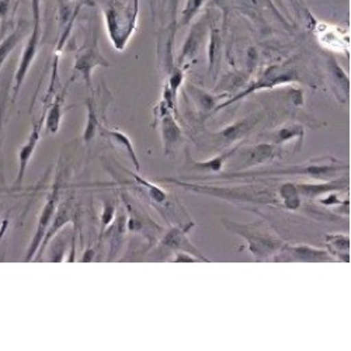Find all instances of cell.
I'll return each mask as SVG.
<instances>
[{"label": "cell", "instance_id": "obj_11", "mask_svg": "<svg viewBox=\"0 0 351 351\" xmlns=\"http://www.w3.org/2000/svg\"><path fill=\"white\" fill-rule=\"evenodd\" d=\"M210 17L208 14H206L204 17H201L198 21H195L191 25V30L182 47V51L179 53L178 58V68L183 69L184 65H187L189 62H191L193 60H195L198 52L201 51V47L207 38V34L210 33Z\"/></svg>", "mask_w": 351, "mask_h": 351}, {"label": "cell", "instance_id": "obj_34", "mask_svg": "<svg viewBox=\"0 0 351 351\" xmlns=\"http://www.w3.org/2000/svg\"><path fill=\"white\" fill-rule=\"evenodd\" d=\"M176 254V258H174V261L176 263H194V261H198L194 256H191L190 253H184V252H178V253H174Z\"/></svg>", "mask_w": 351, "mask_h": 351}, {"label": "cell", "instance_id": "obj_10", "mask_svg": "<svg viewBox=\"0 0 351 351\" xmlns=\"http://www.w3.org/2000/svg\"><path fill=\"white\" fill-rule=\"evenodd\" d=\"M124 206L127 214V230L131 233H145V238H148L149 245H154L156 239H159L163 229L158 226L148 215L142 210H139L134 201L128 195H123Z\"/></svg>", "mask_w": 351, "mask_h": 351}, {"label": "cell", "instance_id": "obj_21", "mask_svg": "<svg viewBox=\"0 0 351 351\" xmlns=\"http://www.w3.org/2000/svg\"><path fill=\"white\" fill-rule=\"evenodd\" d=\"M99 135L103 136V138H107L111 143H114L115 146H119L120 149H123L128 155L131 162L134 163L135 170L136 171L141 170V163H139L138 155L135 152V146L132 145L131 139L124 132H121L119 130H114V128H108V127L101 124L100 128H99Z\"/></svg>", "mask_w": 351, "mask_h": 351}, {"label": "cell", "instance_id": "obj_14", "mask_svg": "<svg viewBox=\"0 0 351 351\" xmlns=\"http://www.w3.org/2000/svg\"><path fill=\"white\" fill-rule=\"evenodd\" d=\"M276 261H300V263H325L330 261L329 252L309 245H284L282 249L274 256Z\"/></svg>", "mask_w": 351, "mask_h": 351}, {"label": "cell", "instance_id": "obj_30", "mask_svg": "<svg viewBox=\"0 0 351 351\" xmlns=\"http://www.w3.org/2000/svg\"><path fill=\"white\" fill-rule=\"evenodd\" d=\"M304 128L300 124H291V125H285L282 128H280L278 131H276L273 134V142L277 146H281L289 141L298 139V143L301 145L302 139H304Z\"/></svg>", "mask_w": 351, "mask_h": 351}, {"label": "cell", "instance_id": "obj_3", "mask_svg": "<svg viewBox=\"0 0 351 351\" xmlns=\"http://www.w3.org/2000/svg\"><path fill=\"white\" fill-rule=\"evenodd\" d=\"M225 226L247 242L250 253L257 260L274 257L284 246V242L270 232L265 223H237L225 221Z\"/></svg>", "mask_w": 351, "mask_h": 351}, {"label": "cell", "instance_id": "obj_2", "mask_svg": "<svg viewBox=\"0 0 351 351\" xmlns=\"http://www.w3.org/2000/svg\"><path fill=\"white\" fill-rule=\"evenodd\" d=\"M348 170V163L329 159L326 160H313L305 165H294V166H284L277 169H265V170H250V171H235V173H225L215 180H229V179H256L265 178V176H305L308 179L313 180H332L341 173Z\"/></svg>", "mask_w": 351, "mask_h": 351}, {"label": "cell", "instance_id": "obj_36", "mask_svg": "<svg viewBox=\"0 0 351 351\" xmlns=\"http://www.w3.org/2000/svg\"><path fill=\"white\" fill-rule=\"evenodd\" d=\"M179 0H171V14H173V23H176V12H178Z\"/></svg>", "mask_w": 351, "mask_h": 351}, {"label": "cell", "instance_id": "obj_7", "mask_svg": "<svg viewBox=\"0 0 351 351\" xmlns=\"http://www.w3.org/2000/svg\"><path fill=\"white\" fill-rule=\"evenodd\" d=\"M61 189H62V176L58 174V178L55 179V183H53L52 189L49 190L44 207L40 213L34 238L25 253V261H32L33 258H36V256L43 245V241H44L47 232L51 226V222L56 214L58 206H60V202H61Z\"/></svg>", "mask_w": 351, "mask_h": 351}, {"label": "cell", "instance_id": "obj_33", "mask_svg": "<svg viewBox=\"0 0 351 351\" xmlns=\"http://www.w3.org/2000/svg\"><path fill=\"white\" fill-rule=\"evenodd\" d=\"M115 207L112 204H106L103 213H101V225H103V232L112 223V221L115 219Z\"/></svg>", "mask_w": 351, "mask_h": 351}, {"label": "cell", "instance_id": "obj_27", "mask_svg": "<svg viewBox=\"0 0 351 351\" xmlns=\"http://www.w3.org/2000/svg\"><path fill=\"white\" fill-rule=\"evenodd\" d=\"M278 204L288 211H297L301 208L302 197L295 184L284 183L278 189Z\"/></svg>", "mask_w": 351, "mask_h": 351}, {"label": "cell", "instance_id": "obj_29", "mask_svg": "<svg viewBox=\"0 0 351 351\" xmlns=\"http://www.w3.org/2000/svg\"><path fill=\"white\" fill-rule=\"evenodd\" d=\"M128 174L132 178L134 183L138 184L141 190H143L146 194H148L149 199H152L155 204H160V206H166L167 199H169V195H167V193H166L163 189L158 187L156 184H154V183H151V182H148V180H145V179L139 178V176L135 174V173H128Z\"/></svg>", "mask_w": 351, "mask_h": 351}, {"label": "cell", "instance_id": "obj_19", "mask_svg": "<svg viewBox=\"0 0 351 351\" xmlns=\"http://www.w3.org/2000/svg\"><path fill=\"white\" fill-rule=\"evenodd\" d=\"M326 69H328L329 80L332 84V89L336 95V99L340 103H347L350 97V79L346 75V72L341 69L335 56H328Z\"/></svg>", "mask_w": 351, "mask_h": 351}, {"label": "cell", "instance_id": "obj_12", "mask_svg": "<svg viewBox=\"0 0 351 351\" xmlns=\"http://www.w3.org/2000/svg\"><path fill=\"white\" fill-rule=\"evenodd\" d=\"M189 230H186L184 228H182L180 225H173L167 232H165L160 241H159V246L165 247L167 250H171L174 253L178 252H184V253H190L191 256H194L198 261H210L206 256H204L189 239L187 237Z\"/></svg>", "mask_w": 351, "mask_h": 351}, {"label": "cell", "instance_id": "obj_37", "mask_svg": "<svg viewBox=\"0 0 351 351\" xmlns=\"http://www.w3.org/2000/svg\"><path fill=\"white\" fill-rule=\"evenodd\" d=\"M93 256H95V252H93V250H87V252L83 254L82 261H90V260H93Z\"/></svg>", "mask_w": 351, "mask_h": 351}, {"label": "cell", "instance_id": "obj_9", "mask_svg": "<svg viewBox=\"0 0 351 351\" xmlns=\"http://www.w3.org/2000/svg\"><path fill=\"white\" fill-rule=\"evenodd\" d=\"M174 114L176 112L167 106L166 101L163 100L159 101L155 115L158 117V121H159V128H160L163 148L166 155H173L183 143V131L178 124V121H176Z\"/></svg>", "mask_w": 351, "mask_h": 351}, {"label": "cell", "instance_id": "obj_26", "mask_svg": "<svg viewBox=\"0 0 351 351\" xmlns=\"http://www.w3.org/2000/svg\"><path fill=\"white\" fill-rule=\"evenodd\" d=\"M328 252L332 257L340 258L344 263L350 261V238L344 233H332L326 237Z\"/></svg>", "mask_w": 351, "mask_h": 351}, {"label": "cell", "instance_id": "obj_28", "mask_svg": "<svg viewBox=\"0 0 351 351\" xmlns=\"http://www.w3.org/2000/svg\"><path fill=\"white\" fill-rule=\"evenodd\" d=\"M222 49V37L221 32L215 27H210V45H208V72L213 75L217 73L218 65L221 61Z\"/></svg>", "mask_w": 351, "mask_h": 351}, {"label": "cell", "instance_id": "obj_5", "mask_svg": "<svg viewBox=\"0 0 351 351\" xmlns=\"http://www.w3.org/2000/svg\"><path fill=\"white\" fill-rule=\"evenodd\" d=\"M169 183L178 184L183 189L191 190L194 193L207 194L217 198H223L226 201H237V202H252V204H274V206H280L278 199L267 190L258 189V187H239V189H223V187H215L208 184H197V183H186L179 182L176 179H166Z\"/></svg>", "mask_w": 351, "mask_h": 351}, {"label": "cell", "instance_id": "obj_13", "mask_svg": "<svg viewBox=\"0 0 351 351\" xmlns=\"http://www.w3.org/2000/svg\"><path fill=\"white\" fill-rule=\"evenodd\" d=\"M44 120H45V114H43L40 117V120L33 124V128H32L30 134H28L25 142L21 145V148L19 151V155H17L19 170H17L16 182H14L16 187L21 186L23 182H24L27 167H28V165H30L32 158H33V155H34V152L37 149V145H38V142L41 139V131L44 128Z\"/></svg>", "mask_w": 351, "mask_h": 351}, {"label": "cell", "instance_id": "obj_15", "mask_svg": "<svg viewBox=\"0 0 351 351\" xmlns=\"http://www.w3.org/2000/svg\"><path fill=\"white\" fill-rule=\"evenodd\" d=\"M260 117L257 114H252L246 119H242L237 123H233L228 127H225L223 130H221L219 132L215 134V141L226 148H230V146L239 143L243 138H246L253 130L254 127L258 124Z\"/></svg>", "mask_w": 351, "mask_h": 351}, {"label": "cell", "instance_id": "obj_17", "mask_svg": "<svg viewBox=\"0 0 351 351\" xmlns=\"http://www.w3.org/2000/svg\"><path fill=\"white\" fill-rule=\"evenodd\" d=\"M75 215H76L75 214V204H73V198L72 197L60 202V206H58V210H56V214H55V217H53V219L51 222V226H49L47 235H45L44 241H43V245H41V247H40V250H38V253L36 256L37 260H40L43 257V252H44L45 246L58 235V233H60V230L65 225H68L69 222L73 221Z\"/></svg>", "mask_w": 351, "mask_h": 351}, {"label": "cell", "instance_id": "obj_31", "mask_svg": "<svg viewBox=\"0 0 351 351\" xmlns=\"http://www.w3.org/2000/svg\"><path fill=\"white\" fill-rule=\"evenodd\" d=\"M204 3H206V0H187L184 8H183L178 27L183 28V27L190 25L194 21V19L199 14Z\"/></svg>", "mask_w": 351, "mask_h": 351}, {"label": "cell", "instance_id": "obj_22", "mask_svg": "<svg viewBox=\"0 0 351 351\" xmlns=\"http://www.w3.org/2000/svg\"><path fill=\"white\" fill-rule=\"evenodd\" d=\"M187 93L198 107V110L204 114H211L215 112L217 107L222 103L223 96H215L213 93H208L206 90H202L201 87H197L194 84L187 86Z\"/></svg>", "mask_w": 351, "mask_h": 351}, {"label": "cell", "instance_id": "obj_8", "mask_svg": "<svg viewBox=\"0 0 351 351\" xmlns=\"http://www.w3.org/2000/svg\"><path fill=\"white\" fill-rule=\"evenodd\" d=\"M297 79H298V76H297L295 69L288 68V66H281V65H273V66L267 68V71L258 77V80H257L256 83L250 84L246 90L241 92V93H239L238 96H235V97L229 99V101L221 103V104L217 107L215 112L219 111V110H222V108H225V107L229 106V104H233V103L239 101L241 99H243V97H246V96H249V95H253V93L258 92V90L273 89V87H276V86H280V84H284V83H289V82H294V80H297Z\"/></svg>", "mask_w": 351, "mask_h": 351}, {"label": "cell", "instance_id": "obj_24", "mask_svg": "<svg viewBox=\"0 0 351 351\" xmlns=\"http://www.w3.org/2000/svg\"><path fill=\"white\" fill-rule=\"evenodd\" d=\"M30 28V23L28 21H20L14 30L10 32L3 40L0 43V68L3 66V64L6 62V60L9 58V55L16 49V47L21 43L23 37L25 36V33Z\"/></svg>", "mask_w": 351, "mask_h": 351}, {"label": "cell", "instance_id": "obj_1", "mask_svg": "<svg viewBox=\"0 0 351 351\" xmlns=\"http://www.w3.org/2000/svg\"><path fill=\"white\" fill-rule=\"evenodd\" d=\"M108 38L117 51H124L138 27L139 0H101Z\"/></svg>", "mask_w": 351, "mask_h": 351}, {"label": "cell", "instance_id": "obj_23", "mask_svg": "<svg viewBox=\"0 0 351 351\" xmlns=\"http://www.w3.org/2000/svg\"><path fill=\"white\" fill-rule=\"evenodd\" d=\"M83 104L86 106V110H87V120H86V125H84V131H83V142L86 145H89L97 136L99 128L101 125L99 110H97L96 100H95V93H92L90 99H86L83 101Z\"/></svg>", "mask_w": 351, "mask_h": 351}, {"label": "cell", "instance_id": "obj_35", "mask_svg": "<svg viewBox=\"0 0 351 351\" xmlns=\"http://www.w3.org/2000/svg\"><path fill=\"white\" fill-rule=\"evenodd\" d=\"M77 5H80L82 8H95L96 2L95 0H75Z\"/></svg>", "mask_w": 351, "mask_h": 351}, {"label": "cell", "instance_id": "obj_20", "mask_svg": "<svg viewBox=\"0 0 351 351\" xmlns=\"http://www.w3.org/2000/svg\"><path fill=\"white\" fill-rule=\"evenodd\" d=\"M301 197L308 198H319L329 193H337V191H346L348 189V180H320L319 183H304V184H295Z\"/></svg>", "mask_w": 351, "mask_h": 351}, {"label": "cell", "instance_id": "obj_16", "mask_svg": "<svg viewBox=\"0 0 351 351\" xmlns=\"http://www.w3.org/2000/svg\"><path fill=\"white\" fill-rule=\"evenodd\" d=\"M281 154H282V151L280 149V146H277L274 143L265 142V143L254 145L242 154V162H241L238 170L253 169L260 165L270 163L274 159H277L278 156H281Z\"/></svg>", "mask_w": 351, "mask_h": 351}, {"label": "cell", "instance_id": "obj_25", "mask_svg": "<svg viewBox=\"0 0 351 351\" xmlns=\"http://www.w3.org/2000/svg\"><path fill=\"white\" fill-rule=\"evenodd\" d=\"M239 143L230 146V148H226L221 155L204 160V162H191L193 169L199 170V171H211V173H221L223 170V163L235 155L239 151Z\"/></svg>", "mask_w": 351, "mask_h": 351}, {"label": "cell", "instance_id": "obj_4", "mask_svg": "<svg viewBox=\"0 0 351 351\" xmlns=\"http://www.w3.org/2000/svg\"><path fill=\"white\" fill-rule=\"evenodd\" d=\"M32 12H33V27H32L30 34H28L24 49L21 51L20 62L17 65V69L13 77V89H12L13 104L19 97L21 86L28 72H30L32 65L36 61L38 49H40L41 37H43V0H32Z\"/></svg>", "mask_w": 351, "mask_h": 351}, {"label": "cell", "instance_id": "obj_6", "mask_svg": "<svg viewBox=\"0 0 351 351\" xmlns=\"http://www.w3.org/2000/svg\"><path fill=\"white\" fill-rule=\"evenodd\" d=\"M110 66H111V64L106 60V56L101 53V51L99 48L97 32H92V36L89 37V40L86 41V44L79 49V52L75 56L72 80L76 76H80L87 89L93 93L92 76H93L95 69L110 68Z\"/></svg>", "mask_w": 351, "mask_h": 351}, {"label": "cell", "instance_id": "obj_32", "mask_svg": "<svg viewBox=\"0 0 351 351\" xmlns=\"http://www.w3.org/2000/svg\"><path fill=\"white\" fill-rule=\"evenodd\" d=\"M12 12V0H0V23H2V30H0V36H3L8 30V21L10 19Z\"/></svg>", "mask_w": 351, "mask_h": 351}, {"label": "cell", "instance_id": "obj_18", "mask_svg": "<svg viewBox=\"0 0 351 351\" xmlns=\"http://www.w3.org/2000/svg\"><path fill=\"white\" fill-rule=\"evenodd\" d=\"M68 87L69 83L61 89L60 93H55L48 101L44 103V106L48 107V110L44 112L45 114V120H44V127L48 134H56L61 128L62 123V117H64V104H65V97L68 93Z\"/></svg>", "mask_w": 351, "mask_h": 351}]
</instances>
